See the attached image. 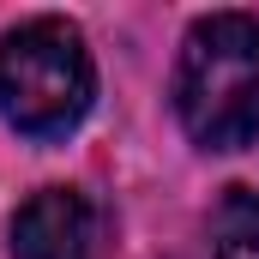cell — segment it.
<instances>
[{
	"label": "cell",
	"instance_id": "1",
	"mask_svg": "<svg viewBox=\"0 0 259 259\" xmlns=\"http://www.w3.org/2000/svg\"><path fill=\"white\" fill-rule=\"evenodd\" d=\"M175 115L199 151H247L259 139V18H199L175 61Z\"/></svg>",
	"mask_w": 259,
	"mask_h": 259
},
{
	"label": "cell",
	"instance_id": "2",
	"mask_svg": "<svg viewBox=\"0 0 259 259\" xmlns=\"http://www.w3.org/2000/svg\"><path fill=\"white\" fill-rule=\"evenodd\" d=\"M97 103V66L66 18H30L0 36V121L24 139H66Z\"/></svg>",
	"mask_w": 259,
	"mask_h": 259
},
{
	"label": "cell",
	"instance_id": "3",
	"mask_svg": "<svg viewBox=\"0 0 259 259\" xmlns=\"http://www.w3.org/2000/svg\"><path fill=\"white\" fill-rule=\"evenodd\" d=\"M12 253L18 259H97L103 253V217L78 187H42L12 217Z\"/></svg>",
	"mask_w": 259,
	"mask_h": 259
},
{
	"label": "cell",
	"instance_id": "4",
	"mask_svg": "<svg viewBox=\"0 0 259 259\" xmlns=\"http://www.w3.org/2000/svg\"><path fill=\"white\" fill-rule=\"evenodd\" d=\"M211 253L259 259V193L253 187H223L217 211H211Z\"/></svg>",
	"mask_w": 259,
	"mask_h": 259
}]
</instances>
